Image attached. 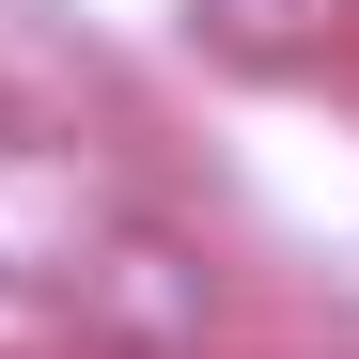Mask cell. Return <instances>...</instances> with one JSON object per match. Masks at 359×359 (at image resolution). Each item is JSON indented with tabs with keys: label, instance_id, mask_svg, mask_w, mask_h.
<instances>
[{
	"label": "cell",
	"instance_id": "obj_1",
	"mask_svg": "<svg viewBox=\"0 0 359 359\" xmlns=\"http://www.w3.org/2000/svg\"><path fill=\"white\" fill-rule=\"evenodd\" d=\"M63 313H79L94 344H126V359H188L203 313H219V266H203L172 219H109L94 250H79V281H63Z\"/></svg>",
	"mask_w": 359,
	"mask_h": 359
},
{
	"label": "cell",
	"instance_id": "obj_2",
	"mask_svg": "<svg viewBox=\"0 0 359 359\" xmlns=\"http://www.w3.org/2000/svg\"><path fill=\"white\" fill-rule=\"evenodd\" d=\"M359 0H188V32L219 47V63H313V47H344Z\"/></svg>",
	"mask_w": 359,
	"mask_h": 359
}]
</instances>
